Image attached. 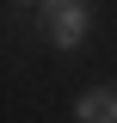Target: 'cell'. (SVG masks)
<instances>
[{
	"label": "cell",
	"mask_w": 117,
	"mask_h": 123,
	"mask_svg": "<svg viewBox=\"0 0 117 123\" xmlns=\"http://www.w3.org/2000/svg\"><path fill=\"white\" fill-rule=\"evenodd\" d=\"M74 117H80V123H117V86H92V92H80Z\"/></svg>",
	"instance_id": "cell-2"
},
{
	"label": "cell",
	"mask_w": 117,
	"mask_h": 123,
	"mask_svg": "<svg viewBox=\"0 0 117 123\" xmlns=\"http://www.w3.org/2000/svg\"><path fill=\"white\" fill-rule=\"evenodd\" d=\"M19 6H43V0H19Z\"/></svg>",
	"instance_id": "cell-3"
},
{
	"label": "cell",
	"mask_w": 117,
	"mask_h": 123,
	"mask_svg": "<svg viewBox=\"0 0 117 123\" xmlns=\"http://www.w3.org/2000/svg\"><path fill=\"white\" fill-rule=\"evenodd\" d=\"M92 31V0H43V37L56 49H80Z\"/></svg>",
	"instance_id": "cell-1"
}]
</instances>
